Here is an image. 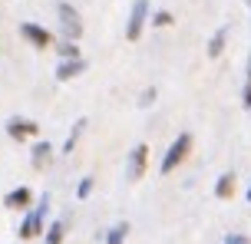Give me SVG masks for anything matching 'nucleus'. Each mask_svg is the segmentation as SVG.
Wrapping results in <instances>:
<instances>
[{
  "instance_id": "f257e3e1",
  "label": "nucleus",
  "mask_w": 251,
  "mask_h": 244,
  "mask_svg": "<svg viewBox=\"0 0 251 244\" xmlns=\"http://www.w3.org/2000/svg\"><path fill=\"white\" fill-rule=\"evenodd\" d=\"M47 211H50V195H43L37 205L26 211V218L20 221V228H17L20 241H37V238H43V231H47Z\"/></svg>"
},
{
  "instance_id": "f03ea898",
  "label": "nucleus",
  "mask_w": 251,
  "mask_h": 244,
  "mask_svg": "<svg viewBox=\"0 0 251 244\" xmlns=\"http://www.w3.org/2000/svg\"><path fill=\"white\" fill-rule=\"evenodd\" d=\"M188 152H192V132H178V139L169 145V152H165L159 172H162V175H172V172L188 158Z\"/></svg>"
},
{
  "instance_id": "7ed1b4c3",
  "label": "nucleus",
  "mask_w": 251,
  "mask_h": 244,
  "mask_svg": "<svg viewBox=\"0 0 251 244\" xmlns=\"http://www.w3.org/2000/svg\"><path fill=\"white\" fill-rule=\"evenodd\" d=\"M56 17H60V30L66 40H79L83 37V17H79V10H76L73 3H56Z\"/></svg>"
},
{
  "instance_id": "20e7f679",
  "label": "nucleus",
  "mask_w": 251,
  "mask_h": 244,
  "mask_svg": "<svg viewBox=\"0 0 251 244\" xmlns=\"http://www.w3.org/2000/svg\"><path fill=\"white\" fill-rule=\"evenodd\" d=\"M146 20H149V0H136L132 10H129V20H126V40L136 43L146 30Z\"/></svg>"
},
{
  "instance_id": "39448f33",
  "label": "nucleus",
  "mask_w": 251,
  "mask_h": 244,
  "mask_svg": "<svg viewBox=\"0 0 251 244\" xmlns=\"http://www.w3.org/2000/svg\"><path fill=\"white\" fill-rule=\"evenodd\" d=\"M146 168H149V145L139 142V145H132V152H129V158H126V178L139 181L142 175H146Z\"/></svg>"
},
{
  "instance_id": "423d86ee",
  "label": "nucleus",
  "mask_w": 251,
  "mask_h": 244,
  "mask_svg": "<svg viewBox=\"0 0 251 244\" xmlns=\"http://www.w3.org/2000/svg\"><path fill=\"white\" fill-rule=\"evenodd\" d=\"M20 37H24L33 50H47V46H53V33L47 30V26L33 23V20H24V23H20Z\"/></svg>"
},
{
  "instance_id": "0eeeda50",
  "label": "nucleus",
  "mask_w": 251,
  "mask_h": 244,
  "mask_svg": "<svg viewBox=\"0 0 251 244\" xmlns=\"http://www.w3.org/2000/svg\"><path fill=\"white\" fill-rule=\"evenodd\" d=\"M37 132H40V126L33 122V119H20V116H13L10 122H7V135H10L13 142L37 139Z\"/></svg>"
},
{
  "instance_id": "6e6552de",
  "label": "nucleus",
  "mask_w": 251,
  "mask_h": 244,
  "mask_svg": "<svg viewBox=\"0 0 251 244\" xmlns=\"http://www.w3.org/2000/svg\"><path fill=\"white\" fill-rule=\"evenodd\" d=\"M3 208H7V211H30V208H33V192H30L26 185L7 192L3 195Z\"/></svg>"
},
{
  "instance_id": "1a4fd4ad",
  "label": "nucleus",
  "mask_w": 251,
  "mask_h": 244,
  "mask_svg": "<svg viewBox=\"0 0 251 244\" xmlns=\"http://www.w3.org/2000/svg\"><path fill=\"white\" fill-rule=\"evenodd\" d=\"M86 73V60L79 56V60H60V66H56V79L60 83H70V79L83 76Z\"/></svg>"
},
{
  "instance_id": "9d476101",
  "label": "nucleus",
  "mask_w": 251,
  "mask_h": 244,
  "mask_svg": "<svg viewBox=\"0 0 251 244\" xmlns=\"http://www.w3.org/2000/svg\"><path fill=\"white\" fill-rule=\"evenodd\" d=\"M235 185H238V175H235V172H222L218 181H215V195H218L222 201H228V198L235 195Z\"/></svg>"
},
{
  "instance_id": "9b49d317",
  "label": "nucleus",
  "mask_w": 251,
  "mask_h": 244,
  "mask_svg": "<svg viewBox=\"0 0 251 244\" xmlns=\"http://www.w3.org/2000/svg\"><path fill=\"white\" fill-rule=\"evenodd\" d=\"M225 43H228V26H218V30L212 33V40H208V46H205L208 60H218V56L225 53Z\"/></svg>"
},
{
  "instance_id": "f8f14e48",
  "label": "nucleus",
  "mask_w": 251,
  "mask_h": 244,
  "mask_svg": "<svg viewBox=\"0 0 251 244\" xmlns=\"http://www.w3.org/2000/svg\"><path fill=\"white\" fill-rule=\"evenodd\" d=\"M30 158H33V168L43 172V168L53 162V145L50 142H33V155H30Z\"/></svg>"
},
{
  "instance_id": "ddd939ff",
  "label": "nucleus",
  "mask_w": 251,
  "mask_h": 244,
  "mask_svg": "<svg viewBox=\"0 0 251 244\" xmlns=\"http://www.w3.org/2000/svg\"><path fill=\"white\" fill-rule=\"evenodd\" d=\"M66 218H56V221H50V228L43 231V244H63L66 241Z\"/></svg>"
},
{
  "instance_id": "4468645a",
  "label": "nucleus",
  "mask_w": 251,
  "mask_h": 244,
  "mask_svg": "<svg viewBox=\"0 0 251 244\" xmlns=\"http://www.w3.org/2000/svg\"><path fill=\"white\" fill-rule=\"evenodd\" d=\"M129 231H132V228H129V221H116L113 228L106 231V238H102V241H106V244H126Z\"/></svg>"
},
{
  "instance_id": "2eb2a0df",
  "label": "nucleus",
  "mask_w": 251,
  "mask_h": 244,
  "mask_svg": "<svg viewBox=\"0 0 251 244\" xmlns=\"http://www.w3.org/2000/svg\"><path fill=\"white\" fill-rule=\"evenodd\" d=\"M83 129H86V119H76L73 129H70V135H66V142H63V155H70L76 149V142H79V135H83Z\"/></svg>"
},
{
  "instance_id": "dca6fc26",
  "label": "nucleus",
  "mask_w": 251,
  "mask_h": 244,
  "mask_svg": "<svg viewBox=\"0 0 251 244\" xmlns=\"http://www.w3.org/2000/svg\"><path fill=\"white\" fill-rule=\"evenodd\" d=\"M56 53H60V60H79V46H76L73 40H63V43H56Z\"/></svg>"
},
{
  "instance_id": "f3484780",
  "label": "nucleus",
  "mask_w": 251,
  "mask_h": 244,
  "mask_svg": "<svg viewBox=\"0 0 251 244\" xmlns=\"http://www.w3.org/2000/svg\"><path fill=\"white\" fill-rule=\"evenodd\" d=\"M241 106L251 109V56H248V66H245V89H241Z\"/></svg>"
},
{
  "instance_id": "a211bd4d",
  "label": "nucleus",
  "mask_w": 251,
  "mask_h": 244,
  "mask_svg": "<svg viewBox=\"0 0 251 244\" xmlns=\"http://www.w3.org/2000/svg\"><path fill=\"white\" fill-rule=\"evenodd\" d=\"M176 23V17L169 10H159V13H152V26H172Z\"/></svg>"
},
{
  "instance_id": "6ab92c4d",
  "label": "nucleus",
  "mask_w": 251,
  "mask_h": 244,
  "mask_svg": "<svg viewBox=\"0 0 251 244\" xmlns=\"http://www.w3.org/2000/svg\"><path fill=\"white\" fill-rule=\"evenodd\" d=\"M93 185H96V181H93V175H86V178H79V188H76V198H89V195H93Z\"/></svg>"
},
{
  "instance_id": "aec40b11",
  "label": "nucleus",
  "mask_w": 251,
  "mask_h": 244,
  "mask_svg": "<svg viewBox=\"0 0 251 244\" xmlns=\"http://www.w3.org/2000/svg\"><path fill=\"white\" fill-rule=\"evenodd\" d=\"M155 96H159V92H155V86H149V89H142V96H139V106L146 109L149 103H155Z\"/></svg>"
},
{
  "instance_id": "412c9836",
  "label": "nucleus",
  "mask_w": 251,
  "mask_h": 244,
  "mask_svg": "<svg viewBox=\"0 0 251 244\" xmlns=\"http://www.w3.org/2000/svg\"><path fill=\"white\" fill-rule=\"evenodd\" d=\"M225 244H251L248 234H225Z\"/></svg>"
},
{
  "instance_id": "4be33fe9",
  "label": "nucleus",
  "mask_w": 251,
  "mask_h": 244,
  "mask_svg": "<svg viewBox=\"0 0 251 244\" xmlns=\"http://www.w3.org/2000/svg\"><path fill=\"white\" fill-rule=\"evenodd\" d=\"M245 198H248V201H251V185H248V195H245Z\"/></svg>"
},
{
  "instance_id": "5701e85b",
  "label": "nucleus",
  "mask_w": 251,
  "mask_h": 244,
  "mask_svg": "<svg viewBox=\"0 0 251 244\" xmlns=\"http://www.w3.org/2000/svg\"><path fill=\"white\" fill-rule=\"evenodd\" d=\"M248 10H251V0H248Z\"/></svg>"
}]
</instances>
